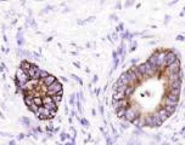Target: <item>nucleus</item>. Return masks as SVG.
Instances as JSON below:
<instances>
[{"mask_svg": "<svg viewBox=\"0 0 185 145\" xmlns=\"http://www.w3.org/2000/svg\"><path fill=\"white\" fill-rule=\"evenodd\" d=\"M180 87L179 57L173 50L160 48L121 75L112 104L122 120L139 127H158L175 111Z\"/></svg>", "mask_w": 185, "mask_h": 145, "instance_id": "f257e3e1", "label": "nucleus"}, {"mask_svg": "<svg viewBox=\"0 0 185 145\" xmlns=\"http://www.w3.org/2000/svg\"><path fill=\"white\" fill-rule=\"evenodd\" d=\"M16 86L27 108L39 120H50L56 115L64 89L54 75L23 60L16 71Z\"/></svg>", "mask_w": 185, "mask_h": 145, "instance_id": "f03ea898", "label": "nucleus"}]
</instances>
